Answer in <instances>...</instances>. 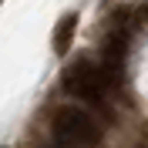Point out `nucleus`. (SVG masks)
<instances>
[{
    "instance_id": "nucleus-2",
    "label": "nucleus",
    "mask_w": 148,
    "mask_h": 148,
    "mask_svg": "<svg viewBox=\"0 0 148 148\" xmlns=\"http://www.w3.org/2000/svg\"><path fill=\"white\" fill-rule=\"evenodd\" d=\"M118 74L108 71L104 64H94V61H74L64 71V91L81 98V101H101L108 84L114 81Z\"/></svg>"
},
{
    "instance_id": "nucleus-3",
    "label": "nucleus",
    "mask_w": 148,
    "mask_h": 148,
    "mask_svg": "<svg viewBox=\"0 0 148 148\" xmlns=\"http://www.w3.org/2000/svg\"><path fill=\"white\" fill-rule=\"evenodd\" d=\"M74 27H77V17H74V14H64L61 24H57V30H54V51L57 54H67L71 37H74Z\"/></svg>"
},
{
    "instance_id": "nucleus-1",
    "label": "nucleus",
    "mask_w": 148,
    "mask_h": 148,
    "mask_svg": "<svg viewBox=\"0 0 148 148\" xmlns=\"http://www.w3.org/2000/svg\"><path fill=\"white\" fill-rule=\"evenodd\" d=\"M54 141L61 148H94L101 141V128L88 111L61 108L54 114Z\"/></svg>"
}]
</instances>
